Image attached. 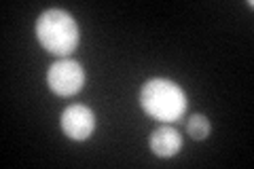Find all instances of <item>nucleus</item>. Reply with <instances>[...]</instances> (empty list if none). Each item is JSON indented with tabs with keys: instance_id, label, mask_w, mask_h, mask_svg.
Returning a JSON list of instances; mask_svg holds the SVG:
<instances>
[{
	"instance_id": "obj_1",
	"label": "nucleus",
	"mask_w": 254,
	"mask_h": 169,
	"mask_svg": "<svg viewBox=\"0 0 254 169\" xmlns=\"http://www.w3.org/2000/svg\"><path fill=\"white\" fill-rule=\"evenodd\" d=\"M36 38L45 51L53 55H70L78 47V23L62 9L45 11L36 21Z\"/></svg>"
},
{
	"instance_id": "obj_2",
	"label": "nucleus",
	"mask_w": 254,
	"mask_h": 169,
	"mask_svg": "<svg viewBox=\"0 0 254 169\" xmlns=\"http://www.w3.org/2000/svg\"><path fill=\"white\" fill-rule=\"evenodd\" d=\"M140 104L148 116L161 120V123H174L185 114L187 95L172 80L153 78L142 87Z\"/></svg>"
},
{
	"instance_id": "obj_3",
	"label": "nucleus",
	"mask_w": 254,
	"mask_h": 169,
	"mask_svg": "<svg viewBox=\"0 0 254 169\" xmlns=\"http://www.w3.org/2000/svg\"><path fill=\"white\" fill-rule=\"evenodd\" d=\"M47 85L60 98H70V95L78 93L85 85V72L81 63L74 59L55 61L47 72Z\"/></svg>"
},
{
	"instance_id": "obj_4",
	"label": "nucleus",
	"mask_w": 254,
	"mask_h": 169,
	"mask_svg": "<svg viewBox=\"0 0 254 169\" xmlns=\"http://www.w3.org/2000/svg\"><path fill=\"white\" fill-rule=\"evenodd\" d=\"M93 129H95V114L91 108L74 104V106H68L62 112V131L70 140L83 142L93 133Z\"/></svg>"
},
{
	"instance_id": "obj_5",
	"label": "nucleus",
	"mask_w": 254,
	"mask_h": 169,
	"mask_svg": "<svg viewBox=\"0 0 254 169\" xmlns=\"http://www.w3.org/2000/svg\"><path fill=\"white\" fill-rule=\"evenodd\" d=\"M180 148H182V135L170 125L159 127V129H155L153 135H150V150L161 159L176 157Z\"/></svg>"
},
{
	"instance_id": "obj_6",
	"label": "nucleus",
	"mask_w": 254,
	"mask_h": 169,
	"mask_svg": "<svg viewBox=\"0 0 254 169\" xmlns=\"http://www.w3.org/2000/svg\"><path fill=\"white\" fill-rule=\"evenodd\" d=\"M187 131L193 140H205L210 133V123L203 114H193L187 123Z\"/></svg>"
}]
</instances>
